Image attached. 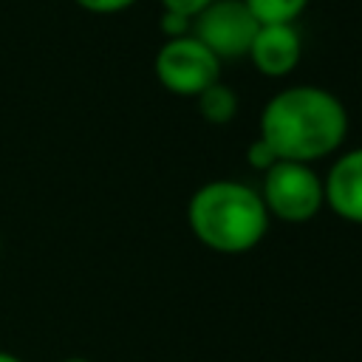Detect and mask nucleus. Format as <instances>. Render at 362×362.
Instances as JSON below:
<instances>
[{"mask_svg": "<svg viewBox=\"0 0 362 362\" xmlns=\"http://www.w3.org/2000/svg\"><path fill=\"white\" fill-rule=\"evenodd\" d=\"M348 133L342 102L314 85H294L274 93L260 113V136L277 161L311 164L334 153Z\"/></svg>", "mask_w": 362, "mask_h": 362, "instance_id": "f257e3e1", "label": "nucleus"}, {"mask_svg": "<svg viewBox=\"0 0 362 362\" xmlns=\"http://www.w3.org/2000/svg\"><path fill=\"white\" fill-rule=\"evenodd\" d=\"M189 229L192 235L226 255L249 252L269 229V212L260 192L240 181H209L189 198Z\"/></svg>", "mask_w": 362, "mask_h": 362, "instance_id": "f03ea898", "label": "nucleus"}, {"mask_svg": "<svg viewBox=\"0 0 362 362\" xmlns=\"http://www.w3.org/2000/svg\"><path fill=\"white\" fill-rule=\"evenodd\" d=\"M260 198L266 204L269 218L274 215L286 223H305L320 212L325 201V189H322V178L308 164L274 161L266 170Z\"/></svg>", "mask_w": 362, "mask_h": 362, "instance_id": "7ed1b4c3", "label": "nucleus"}, {"mask_svg": "<svg viewBox=\"0 0 362 362\" xmlns=\"http://www.w3.org/2000/svg\"><path fill=\"white\" fill-rule=\"evenodd\" d=\"M156 76L173 93L198 96L221 82V59L192 34L173 37L156 54Z\"/></svg>", "mask_w": 362, "mask_h": 362, "instance_id": "20e7f679", "label": "nucleus"}, {"mask_svg": "<svg viewBox=\"0 0 362 362\" xmlns=\"http://www.w3.org/2000/svg\"><path fill=\"white\" fill-rule=\"evenodd\" d=\"M257 28L260 23L243 0H212L192 17V37L204 42L218 59L246 57Z\"/></svg>", "mask_w": 362, "mask_h": 362, "instance_id": "39448f33", "label": "nucleus"}, {"mask_svg": "<svg viewBox=\"0 0 362 362\" xmlns=\"http://www.w3.org/2000/svg\"><path fill=\"white\" fill-rule=\"evenodd\" d=\"M300 34L291 23H263L249 45L255 68L266 76H286L300 62Z\"/></svg>", "mask_w": 362, "mask_h": 362, "instance_id": "423d86ee", "label": "nucleus"}, {"mask_svg": "<svg viewBox=\"0 0 362 362\" xmlns=\"http://www.w3.org/2000/svg\"><path fill=\"white\" fill-rule=\"evenodd\" d=\"M328 206L351 221L362 223V147L339 156V161L331 167L328 178L322 181Z\"/></svg>", "mask_w": 362, "mask_h": 362, "instance_id": "0eeeda50", "label": "nucleus"}, {"mask_svg": "<svg viewBox=\"0 0 362 362\" xmlns=\"http://www.w3.org/2000/svg\"><path fill=\"white\" fill-rule=\"evenodd\" d=\"M198 110H201V116H204L206 122H212V124H226V122H232L235 113H238V96H235V90H232L229 85L215 82V85H209L206 90L198 93Z\"/></svg>", "mask_w": 362, "mask_h": 362, "instance_id": "6e6552de", "label": "nucleus"}, {"mask_svg": "<svg viewBox=\"0 0 362 362\" xmlns=\"http://www.w3.org/2000/svg\"><path fill=\"white\" fill-rule=\"evenodd\" d=\"M257 23H294L308 0H243Z\"/></svg>", "mask_w": 362, "mask_h": 362, "instance_id": "1a4fd4ad", "label": "nucleus"}, {"mask_svg": "<svg viewBox=\"0 0 362 362\" xmlns=\"http://www.w3.org/2000/svg\"><path fill=\"white\" fill-rule=\"evenodd\" d=\"M246 158H249V164H252V167H257V170H263V173L277 161V158H274V153L269 150V144H266L263 139H255V141L249 144Z\"/></svg>", "mask_w": 362, "mask_h": 362, "instance_id": "9d476101", "label": "nucleus"}, {"mask_svg": "<svg viewBox=\"0 0 362 362\" xmlns=\"http://www.w3.org/2000/svg\"><path fill=\"white\" fill-rule=\"evenodd\" d=\"M74 3L82 6L85 11H93V14H116V11L130 8L139 0H74Z\"/></svg>", "mask_w": 362, "mask_h": 362, "instance_id": "9b49d317", "label": "nucleus"}, {"mask_svg": "<svg viewBox=\"0 0 362 362\" xmlns=\"http://www.w3.org/2000/svg\"><path fill=\"white\" fill-rule=\"evenodd\" d=\"M164 3V11H173V14H181V17H195L198 11H204L212 0H161Z\"/></svg>", "mask_w": 362, "mask_h": 362, "instance_id": "f8f14e48", "label": "nucleus"}, {"mask_svg": "<svg viewBox=\"0 0 362 362\" xmlns=\"http://www.w3.org/2000/svg\"><path fill=\"white\" fill-rule=\"evenodd\" d=\"M187 28H192V20L189 17H181V14H173V11H164L161 17V31L173 40V37H184Z\"/></svg>", "mask_w": 362, "mask_h": 362, "instance_id": "ddd939ff", "label": "nucleus"}, {"mask_svg": "<svg viewBox=\"0 0 362 362\" xmlns=\"http://www.w3.org/2000/svg\"><path fill=\"white\" fill-rule=\"evenodd\" d=\"M0 362H23V359L14 356V354H8V351H0Z\"/></svg>", "mask_w": 362, "mask_h": 362, "instance_id": "4468645a", "label": "nucleus"}, {"mask_svg": "<svg viewBox=\"0 0 362 362\" xmlns=\"http://www.w3.org/2000/svg\"><path fill=\"white\" fill-rule=\"evenodd\" d=\"M62 362H88V359H79V356H71V359H62Z\"/></svg>", "mask_w": 362, "mask_h": 362, "instance_id": "2eb2a0df", "label": "nucleus"}]
</instances>
